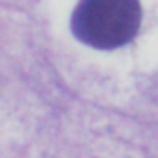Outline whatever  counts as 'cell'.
I'll list each match as a JSON object with an SVG mask.
<instances>
[{"mask_svg":"<svg viewBox=\"0 0 158 158\" xmlns=\"http://www.w3.org/2000/svg\"><path fill=\"white\" fill-rule=\"evenodd\" d=\"M140 20L138 0H81L72 15V31L88 46L112 50L136 35Z\"/></svg>","mask_w":158,"mask_h":158,"instance_id":"obj_1","label":"cell"}]
</instances>
